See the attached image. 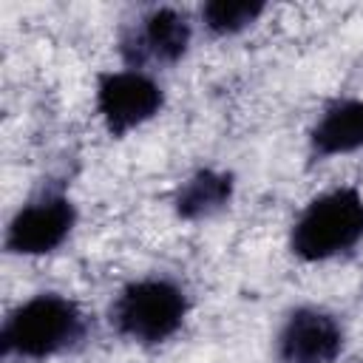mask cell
<instances>
[{
	"instance_id": "cell-1",
	"label": "cell",
	"mask_w": 363,
	"mask_h": 363,
	"mask_svg": "<svg viewBox=\"0 0 363 363\" xmlns=\"http://www.w3.org/2000/svg\"><path fill=\"white\" fill-rule=\"evenodd\" d=\"M88 318L77 301L60 292H37L14 306L0 326V352L6 360H51L88 340Z\"/></svg>"
},
{
	"instance_id": "cell-2",
	"label": "cell",
	"mask_w": 363,
	"mask_h": 363,
	"mask_svg": "<svg viewBox=\"0 0 363 363\" xmlns=\"http://www.w3.org/2000/svg\"><path fill=\"white\" fill-rule=\"evenodd\" d=\"M363 238V193L357 187H335L315 196L289 230V250L306 264L337 258Z\"/></svg>"
},
{
	"instance_id": "cell-3",
	"label": "cell",
	"mask_w": 363,
	"mask_h": 363,
	"mask_svg": "<svg viewBox=\"0 0 363 363\" xmlns=\"http://www.w3.org/2000/svg\"><path fill=\"white\" fill-rule=\"evenodd\" d=\"M187 312V292L170 278L150 275L130 281L119 289L108 309V323L116 335L139 346H159L182 329Z\"/></svg>"
},
{
	"instance_id": "cell-4",
	"label": "cell",
	"mask_w": 363,
	"mask_h": 363,
	"mask_svg": "<svg viewBox=\"0 0 363 363\" xmlns=\"http://www.w3.org/2000/svg\"><path fill=\"white\" fill-rule=\"evenodd\" d=\"M193 23L182 9L156 6L119 34V57L128 68L145 71L150 65H176L187 54Z\"/></svg>"
},
{
	"instance_id": "cell-5",
	"label": "cell",
	"mask_w": 363,
	"mask_h": 363,
	"mask_svg": "<svg viewBox=\"0 0 363 363\" xmlns=\"http://www.w3.org/2000/svg\"><path fill=\"white\" fill-rule=\"evenodd\" d=\"M164 108V91L147 71H102L96 77V113L113 139L150 122Z\"/></svg>"
},
{
	"instance_id": "cell-6",
	"label": "cell",
	"mask_w": 363,
	"mask_h": 363,
	"mask_svg": "<svg viewBox=\"0 0 363 363\" xmlns=\"http://www.w3.org/2000/svg\"><path fill=\"white\" fill-rule=\"evenodd\" d=\"M74 224V201L60 190H45L11 216L3 247L11 255H48L68 241Z\"/></svg>"
},
{
	"instance_id": "cell-7",
	"label": "cell",
	"mask_w": 363,
	"mask_h": 363,
	"mask_svg": "<svg viewBox=\"0 0 363 363\" xmlns=\"http://www.w3.org/2000/svg\"><path fill=\"white\" fill-rule=\"evenodd\" d=\"M346 332L337 315L323 306H295L278 335L275 360L278 363H335L343 354Z\"/></svg>"
},
{
	"instance_id": "cell-8",
	"label": "cell",
	"mask_w": 363,
	"mask_h": 363,
	"mask_svg": "<svg viewBox=\"0 0 363 363\" xmlns=\"http://www.w3.org/2000/svg\"><path fill=\"white\" fill-rule=\"evenodd\" d=\"M363 147V99H332L309 130V164Z\"/></svg>"
},
{
	"instance_id": "cell-9",
	"label": "cell",
	"mask_w": 363,
	"mask_h": 363,
	"mask_svg": "<svg viewBox=\"0 0 363 363\" xmlns=\"http://www.w3.org/2000/svg\"><path fill=\"white\" fill-rule=\"evenodd\" d=\"M233 193H235V176L230 170L201 167L176 187L173 210L182 221H204L227 210Z\"/></svg>"
},
{
	"instance_id": "cell-10",
	"label": "cell",
	"mask_w": 363,
	"mask_h": 363,
	"mask_svg": "<svg viewBox=\"0 0 363 363\" xmlns=\"http://www.w3.org/2000/svg\"><path fill=\"white\" fill-rule=\"evenodd\" d=\"M267 3L258 0H210L201 6V23L213 37H233L244 28H250L261 14Z\"/></svg>"
},
{
	"instance_id": "cell-11",
	"label": "cell",
	"mask_w": 363,
	"mask_h": 363,
	"mask_svg": "<svg viewBox=\"0 0 363 363\" xmlns=\"http://www.w3.org/2000/svg\"><path fill=\"white\" fill-rule=\"evenodd\" d=\"M360 363H363V360H360Z\"/></svg>"
}]
</instances>
